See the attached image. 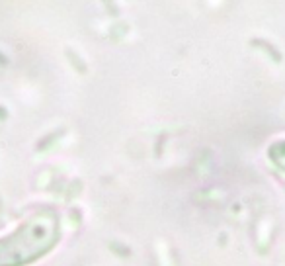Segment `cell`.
Wrapping results in <instances>:
<instances>
[{
  "label": "cell",
  "instance_id": "cell-2",
  "mask_svg": "<svg viewBox=\"0 0 285 266\" xmlns=\"http://www.w3.org/2000/svg\"><path fill=\"white\" fill-rule=\"evenodd\" d=\"M270 159L285 170V141H278L270 147Z\"/></svg>",
  "mask_w": 285,
  "mask_h": 266
},
{
  "label": "cell",
  "instance_id": "cell-1",
  "mask_svg": "<svg viewBox=\"0 0 285 266\" xmlns=\"http://www.w3.org/2000/svg\"><path fill=\"white\" fill-rule=\"evenodd\" d=\"M59 239L55 212L33 213L12 235L0 239V266H22L43 257Z\"/></svg>",
  "mask_w": 285,
  "mask_h": 266
}]
</instances>
